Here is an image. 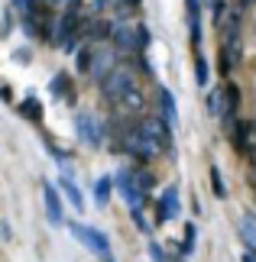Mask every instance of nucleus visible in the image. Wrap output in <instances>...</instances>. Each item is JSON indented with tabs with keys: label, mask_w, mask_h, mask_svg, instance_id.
<instances>
[{
	"label": "nucleus",
	"mask_w": 256,
	"mask_h": 262,
	"mask_svg": "<svg viewBox=\"0 0 256 262\" xmlns=\"http://www.w3.org/2000/svg\"><path fill=\"white\" fill-rule=\"evenodd\" d=\"M130 88H136V78H133L130 68H114V72H107L101 78V94H104L110 104H117Z\"/></svg>",
	"instance_id": "5"
},
{
	"label": "nucleus",
	"mask_w": 256,
	"mask_h": 262,
	"mask_svg": "<svg viewBox=\"0 0 256 262\" xmlns=\"http://www.w3.org/2000/svg\"><path fill=\"white\" fill-rule=\"evenodd\" d=\"M243 262H256V249H247V256H243Z\"/></svg>",
	"instance_id": "28"
},
{
	"label": "nucleus",
	"mask_w": 256,
	"mask_h": 262,
	"mask_svg": "<svg viewBox=\"0 0 256 262\" xmlns=\"http://www.w3.org/2000/svg\"><path fill=\"white\" fill-rule=\"evenodd\" d=\"M120 149H124L127 156L143 159V162H149V159L162 156V146H159V143H152V139L140 129V123H136V126H127L124 133H120Z\"/></svg>",
	"instance_id": "3"
},
{
	"label": "nucleus",
	"mask_w": 256,
	"mask_h": 262,
	"mask_svg": "<svg viewBox=\"0 0 256 262\" xmlns=\"http://www.w3.org/2000/svg\"><path fill=\"white\" fill-rule=\"evenodd\" d=\"M117 68V49H107V46H91V58H88V75L101 81L107 72Z\"/></svg>",
	"instance_id": "6"
},
{
	"label": "nucleus",
	"mask_w": 256,
	"mask_h": 262,
	"mask_svg": "<svg viewBox=\"0 0 256 262\" xmlns=\"http://www.w3.org/2000/svg\"><path fill=\"white\" fill-rule=\"evenodd\" d=\"M227 133L233 136V146L240 152H253V139H256V123H233Z\"/></svg>",
	"instance_id": "12"
},
{
	"label": "nucleus",
	"mask_w": 256,
	"mask_h": 262,
	"mask_svg": "<svg viewBox=\"0 0 256 262\" xmlns=\"http://www.w3.org/2000/svg\"><path fill=\"white\" fill-rule=\"evenodd\" d=\"M68 233L75 236L85 249H91L94 256H101V259H107V256H110V243H107V236L101 233V230L88 227V224H78V220H71V224H68Z\"/></svg>",
	"instance_id": "4"
},
{
	"label": "nucleus",
	"mask_w": 256,
	"mask_h": 262,
	"mask_svg": "<svg viewBox=\"0 0 256 262\" xmlns=\"http://www.w3.org/2000/svg\"><path fill=\"white\" fill-rule=\"evenodd\" d=\"M114 185H117V191H120V198H124L127 204H130V210H143V201H146V194H143L140 185L133 181L130 168H120L117 178H114Z\"/></svg>",
	"instance_id": "7"
},
{
	"label": "nucleus",
	"mask_w": 256,
	"mask_h": 262,
	"mask_svg": "<svg viewBox=\"0 0 256 262\" xmlns=\"http://www.w3.org/2000/svg\"><path fill=\"white\" fill-rule=\"evenodd\" d=\"M75 126H78V139L85 146H101L104 143V123L94 120V114H78Z\"/></svg>",
	"instance_id": "8"
},
{
	"label": "nucleus",
	"mask_w": 256,
	"mask_h": 262,
	"mask_svg": "<svg viewBox=\"0 0 256 262\" xmlns=\"http://www.w3.org/2000/svg\"><path fill=\"white\" fill-rule=\"evenodd\" d=\"M149 256H152V262H169V256H166V249H162L156 239H149Z\"/></svg>",
	"instance_id": "26"
},
{
	"label": "nucleus",
	"mask_w": 256,
	"mask_h": 262,
	"mask_svg": "<svg viewBox=\"0 0 256 262\" xmlns=\"http://www.w3.org/2000/svg\"><path fill=\"white\" fill-rule=\"evenodd\" d=\"M52 94L65 97V100H75V88H71V78H68V75H55V81H52Z\"/></svg>",
	"instance_id": "20"
},
{
	"label": "nucleus",
	"mask_w": 256,
	"mask_h": 262,
	"mask_svg": "<svg viewBox=\"0 0 256 262\" xmlns=\"http://www.w3.org/2000/svg\"><path fill=\"white\" fill-rule=\"evenodd\" d=\"M253 188H256V159H253Z\"/></svg>",
	"instance_id": "31"
},
{
	"label": "nucleus",
	"mask_w": 256,
	"mask_h": 262,
	"mask_svg": "<svg viewBox=\"0 0 256 262\" xmlns=\"http://www.w3.org/2000/svg\"><path fill=\"white\" fill-rule=\"evenodd\" d=\"M107 262H114V259H110V256H107Z\"/></svg>",
	"instance_id": "32"
},
{
	"label": "nucleus",
	"mask_w": 256,
	"mask_h": 262,
	"mask_svg": "<svg viewBox=\"0 0 256 262\" xmlns=\"http://www.w3.org/2000/svg\"><path fill=\"white\" fill-rule=\"evenodd\" d=\"M250 4H256V0H237V10H243V7H250Z\"/></svg>",
	"instance_id": "29"
},
{
	"label": "nucleus",
	"mask_w": 256,
	"mask_h": 262,
	"mask_svg": "<svg viewBox=\"0 0 256 262\" xmlns=\"http://www.w3.org/2000/svg\"><path fill=\"white\" fill-rule=\"evenodd\" d=\"M221 110H224V104H221V91H214V94L208 97V114L221 117Z\"/></svg>",
	"instance_id": "25"
},
{
	"label": "nucleus",
	"mask_w": 256,
	"mask_h": 262,
	"mask_svg": "<svg viewBox=\"0 0 256 262\" xmlns=\"http://www.w3.org/2000/svg\"><path fill=\"white\" fill-rule=\"evenodd\" d=\"M124 4H127V7H140V4H143V0H124Z\"/></svg>",
	"instance_id": "30"
},
{
	"label": "nucleus",
	"mask_w": 256,
	"mask_h": 262,
	"mask_svg": "<svg viewBox=\"0 0 256 262\" xmlns=\"http://www.w3.org/2000/svg\"><path fill=\"white\" fill-rule=\"evenodd\" d=\"M117 107L124 110L127 117H140L143 110H146V97H143V91H140V88H130L127 94L117 100Z\"/></svg>",
	"instance_id": "14"
},
{
	"label": "nucleus",
	"mask_w": 256,
	"mask_h": 262,
	"mask_svg": "<svg viewBox=\"0 0 256 262\" xmlns=\"http://www.w3.org/2000/svg\"><path fill=\"white\" fill-rule=\"evenodd\" d=\"M211 191H214V198H227V188H224V178H221V168L218 165H211Z\"/></svg>",
	"instance_id": "22"
},
{
	"label": "nucleus",
	"mask_w": 256,
	"mask_h": 262,
	"mask_svg": "<svg viewBox=\"0 0 256 262\" xmlns=\"http://www.w3.org/2000/svg\"><path fill=\"white\" fill-rule=\"evenodd\" d=\"M58 185H62V191H65V198L71 201V207L75 210H85V198H81V191H78V185H75V178H71L68 172L58 178Z\"/></svg>",
	"instance_id": "15"
},
{
	"label": "nucleus",
	"mask_w": 256,
	"mask_h": 262,
	"mask_svg": "<svg viewBox=\"0 0 256 262\" xmlns=\"http://www.w3.org/2000/svg\"><path fill=\"white\" fill-rule=\"evenodd\" d=\"M130 175H133V181L140 185V191H143V194H149V191L156 188V178H152L149 172H143V168H130Z\"/></svg>",
	"instance_id": "21"
},
{
	"label": "nucleus",
	"mask_w": 256,
	"mask_h": 262,
	"mask_svg": "<svg viewBox=\"0 0 256 262\" xmlns=\"http://www.w3.org/2000/svg\"><path fill=\"white\" fill-rule=\"evenodd\" d=\"M110 188H114V178H110V175H101V178L94 181V201H97V207H107Z\"/></svg>",
	"instance_id": "18"
},
{
	"label": "nucleus",
	"mask_w": 256,
	"mask_h": 262,
	"mask_svg": "<svg viewBox=\"0 0 256 262\" xmlns=\"http://www.w3.org/2000/svg\"><path fill=\"white\" fill-rule=\"evenodd\" d=\"M185 10H188L191 49H194V52H201V7H198V0H185Z\"/></svg>",
	"instance_id": "13"
},
{
	"label": "nucleus",
	"mask_w": 256,
	"mask_h": 262,
	"mask_svg": "<svg viewBox=\"0 0 256 262\" xmlns=\"http://www.w3.org/2000/svg\"><path fill=\"white\" fill-rule=\"evenodd\" d=\"M110 42L117 46V52H130L140 55L149 46V29L143 23H110Z\"/></svg>",
	"instance_id": "2"
},
{
	"label": "nucleus",
	"mask_w": 256,
	"mask_h": 262,
	"mask_svg": "<svg viewBox=\"0 0 256 262\" xmlns=\"http://www.w3.org/2000/svg\"><path fill=\"white\" fill-rule=\"evenodd\" d=\"M19 114L26 120H33V123H39V120H43V104H39L36 97H26L23 104H19Z\"/></svg>",
	"instance_id": "19"
},
{
	"label": "nucleus",
	"mask_w": 256,
	"mask_h": 262,
	"mask_svg": "<svg viewBox=\"0 0 256 262\" xmlns=\"http://www.w3.org/2000/svg\"><path fill=\"white\" fill-rule=\"evenodd\" d=\"M243 58V42H240V10H230L227 13V23H224V33H221V68L224 75L233 72Z\"/></svg>",
	"instance_id": "1"
},
{
	"label": "nucleus",
	"mask_w": 256,
	"mask_h": 262,
	"mask_svg": "<svg viewBox=\"0 0 256 262\" xmlns=\"http://www.w3.org/2000/svg\"><path fill=\"white\" fill-rule=\"evenodd\" d=\"M194 81H198V84H208V62H204L201 52H198V58H194Z\"/></svg>",
	"instance_id": "23"
},
{
	"label": "nucleus",
	"mask_w": 256,
	"mask_h": 262,
	"mask_svg": "<svg viewBox=\"0 0 256 262\" xmlns=\"http://www.w3.org/2000/svg\"><path fill=\"white\" fill-rule=\"evenodd\" d=\"M88 58H91V46L78 52V72H81V75H88Z\"/></svg>",
	"instance_id": "27"
},
{
	"label": "nucleus",
	"mask_w": 256,
	"mask_h": 262,
	"mask_svg": "<svg viewBox=\"0 0 256 262\" xmlns=\"http://www.w3.org/2000/svg\"><path fill=\"white\" fill-rule=\"evenodd\" d=\"M172 217H179V188L175 185H169L156 201V220L159 224H169Z\"/></svg>",
	"instance_id": "11"
},
{
	"label": "nucleus",
	"mask_w": 256,
	"mask_h": 262,
	"mask_svg": "<svg viewBox=\"0 0 256 262\" xmlns=\"http://www.w3.org/2000/svg\"><path fill=\"white\" fill-rule=\"evenodd\" d=\"M43 201H46V217L52 227H62L65 224V207H62V198L52 181H43Z\"/></svg>",
	"instance_id": "10"
},
{
	"label": "nucleus",
	"mask_w": 256,
	"mask_h": 262,
	"mask_svg": "<svg viewBox=\"0 0 256 262\" xmlns=\"http://www.w3.org/2000/svg\"><path fill=\"white\" fill-rule=\"evenodd\" d=\"M240 239L250 249H256V214H253V210H247V214L240 217Z\"/></svg>",
	"instance_id": "16"
},
{
	"label": "nucleus",
	"mask_w": 256,
	"mask_h": 262,
	"mask_svg": "<svg viewBox=\"0 0 256 262\" xmlns=\"http://www.w3.org/2000/svg\"><path fill=\"white\" fill-rule=\"evenodd\" d=\"M159 104H162V120H166L169 126H175L179 114H175V97H172L169 88H159Z\"/></svg>",
	"instance_id": "17"
},
{
	"label": "nucleus",
	"mask_w": 256,
	"mask_h": 262,
	"mask_svg": "<svg viewBox=\"0 0 256 262\" xmlns=\"http://www.w3.org/2000/svg\"><path fill=\"white\" fill-rule=\"evenodd\" d=\"M194 233H198V230H194V224H188V227H185V246H182V256H188L191 249H194Z\"/></svg>",
	"instance_id": "24"
},
{
	"label": "nucleus",
	"mask_w": 256,
	"mask_h": 262,
	"mask_svg": "<svg viewBox=\"0 0 256 262\" xmlns=\"http://www.w3.org/2000/svg\"><path fill=\"white\" fill-rule=\"evenodd\" d=\"M140 129L152 139V143L162 146V152L172 146V129H169V123H166L162 117H146V120H140Z\"/></svg>",
	"instance_id": "9"
}]
</instances>
